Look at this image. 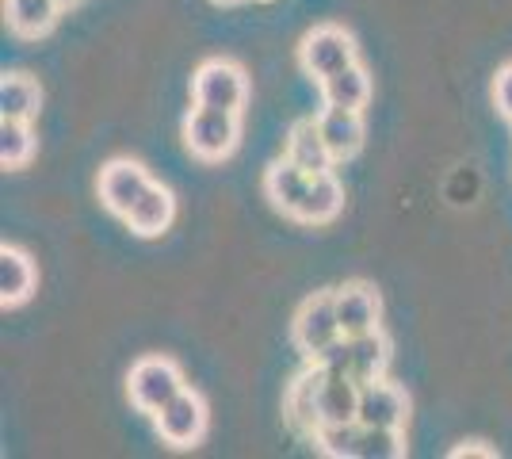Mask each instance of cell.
<instances>
[{
    "label": "cell",
    "instance_id": "obj_1",
    "mask_svg": "<svg viewBox=\"0 0 512 459\" xmlns=\"http://www.w3.org/2000/svg\"><path fill=\"white\" fill-rule=\"evenodd\" d=\"M237 134H241L237 111L199 108V104L188 111L184 142H188V150H192L199 161H222V157H230L237 146Z\"/></svg>",
    "mask_w": 512,
    "mask_h": 459
},
{
    "label": "cell",
    "instance_id": "obj_2",
    "mask_svg": "<svg viewBox=\"0 0 512 459\" xmlns=\"http://www.w3.org/2000/svg\"><path fill=\"white\" fill-rule=\"evenodd\" d=\"M130 402L142 410V414H157L161 406H169L176 394L184 391V375L180 368L165 360V356H142L127 379Z\"/></svg>",
    "mask_w": 512,
    "mask_h": 459
},
{
    "label": "cell",
    "instance_id": "obj_3",
    "mask_svg": "<svg viewBox=\"0 0 512 459\" xmlns=\"http://www.w3.org/2000/svg\"><path fill=\"white\" fill-rule=\"evenodd\" d=\"M291 333H295L299 352L302 356H310V360H318L333 341H341L344 329H341V318H337L333 291H321V295H314V299H306V303L299 306V314H295Z\"/></svg>",
    "mask_w": 512,
    "mask_h": 459
},
{
    "label": "cell",
    "instance_id": "obj_4",
    "mask_svg": "<svg viewBox=\"0 0 512 459\" xmlns=\"http://www.w3.org/2000/svg\"><path fill=\"white\" fill-rule=\"evenodd\" d=\"M249 96V81L241 66L226 62V58H214L207 66L195 69L192 81V100L199 108H218V111H241Z\"/></svg>",
    "mask_w": 512,
    "mask_h": 459
},
{
    "label": "cell",
    "instance_id": "obj_5",
    "mask_svg": "<svg viewBox=\"0 0 512 459\" xmlns=\"http://www.w3.org/2000/svg\"><path fill=\"white\" fill-rule=\"evenodd\" d=\"M299 62L314 81H325V77H333L337 69L356 62V43H352L348 31L333 27V23H329V27H314V31L302 39Z\"/></svg>",
    "mask_w": 512,
    "mask_h": 459
},
{
    "label": "cell",
    "instance_id": "obj_6",
    "mask_svg": "<svg viewBox=\"0 0 512 459\" xmlns=\"http://www.w3.org/2000/svg\"><path fill=\"white\" fill-rule=\"evenodd\" d=\"M153 421H157V433H161L165 444H172V448H192L207 433V402L184 387L169 406H161L153 414Z\"/></svg>",
    "mask_w": 512,
    "mask_h": 459
},
{
    "label": "cell",
    "instance_id": "obj_7",
    "mask_svg": "<svg viewBox=\"0 0 512 459\" xmlns=\"http://www.w3.org/2000/svg\"><path fill=\"white\" fill-rule=\"evenodd\" d=\"M150 184V173L138 161H111V165L100 169V199H104L107 211L119 215V219H127L130 207L146 196Z\"/></svg>",
    "mask_w": 512,
    "mask_h": 459
},
{
    "label": "cell",
    "instance_id": "obj_8",
    "mask_svg": "<svg viewBox=\"0 0 512 459\" xmlns=\"http://www.w3.org/2000/svg\"><path fill=\"white\" fill-rule=\"evenodd\" d=\"M409 417V398L398 383L371 379L360 387V425H379V429H402Z\"/></svg>",
    "mask_w": 512,
    "mask_h": 459
},
{
    "label": "cell",
    "instance_id": "obj_9",
    "mask_svg": "<svg viewBox=\"0 0 512 459\" xmlns=\"http://www.w3.org/2000/svg\"><path fill=\"white\" fill-rule=\"evenodd\" d=\"M333 303H337V318H341L344 337H356V333H371V329H379L383 303H379L375 287L344 284L341 291H333Z\"/></svg>",
    "mask_w": 512,
    "mask_h": 459
},
{
    "label": "cell",
    "instance_id": "obj_10",
    "mask_svg": "<svg viewBox=\"0 0 512 459\" xmlns=\"http://www.w3.org/2000/svg\"><path fill=\"white\" fill-rule=\"evenodd\" d=\"M310 180L314 176L306 173V169H299L291 157H283L276 165H268V173H264V196L272 199V207H279L283 215L295 219V211H299L302 199H306Z\"/></svg>",
    "mask_w": 512,
    "mask_h": 459
},
{
    "label": "cell",
    "instance_id": "obj_11",
    "mask_svg": "<svg viewBox=\"0 0 512 459\" xmlns=\"http://www.w3.org/2000/svg\"><path fill=\"white\" fill-rule=\"evenodd\" d=\"M318 131L337 161L352 157L363 146V119L356 108H333V104H325V111L318 115Z\"/></svg>",
    "mask_w": 512,
    "mask_h": 459
},
{
    "label": "cell",
    "instance_id": "obj_12",
    "mask_svg": "<svg viewBox=\"0 0 512 459\" xmlns=\"http://www.w3.org/2000/svg\"><path fill=\"white\" fill-rule=\"evenodd\" d=\"M172 215H176V199H172V192L169 188H161V184H150L146 196L130 207V215L123 222H127L138 238H157V234H165V230L172 226Z\"/></svg>",
    "mask_w": 512,
    "mask_h": 459
},
{
    "label": "cell",
    "instance_id": "obj_13",
    "mask_svg": "<svg viewBox=\"0 0 512 459\" xmlns=\"http://www.w3.org/2000/svg\"><path fill=\"white\" fill-rule=\"evenodd\" d=\"M35 280H39L35 261L16 245H4L0 249V303H4V310L27 303L35 291Z\"/></svg>",
    "mask_w": 512,
    "mask_h": 459
},
{
    "label": "cell",
    "instance_id": "obj_14",
    "mask_svg": "<svg viewBox=\"0 0 512 459\" xmlns=\"http://www.w3.org/2000/svg\"><path fill=\"white\" fill-rule=\"evenodd\" d=\"M287 157H291L299 169H306L310 176L333 173V161H337L333 150L325 146V138H321L318 119H302V123L291 127V138H287Z\"/></svg>",
    "mask_w": 512,
    "mask_h": 459
},
{
    "label": "cell",
    "instance_id": "obj_15",
    "mask_svg": "<svg viewBox=\"0 0 512 459\" xmlns=\"http://www.w3.org/2000/svg\"><path fill=\"white\" fill-rule=\"evenodd\" d=\"M360 387L363 383H356L352 375L321 368V421H356V414H360Z\"/></svg>",
    "mask_w": 512,
    "mask_h": 459
},
{
    "label": "cell",
    "instance_id": "obj_16",
    "mask_svg": "<svg viewBox=\"0 0 512 459\" xmlns=\"http://www.w3.org/2000/svg\"><path fill=\"white\" fill-rule=\"evenodd\" d=\"M318 394H321V364H314V368H306V372L291 383V391H287V421H291L299 433H314L321 425Z\"/></svg>",
    "mask_w": 512,
    "mask_h": 459
},
{
    "label": "cell",
    "instance_id": "obj_17",
    "mask_svg": "<svg viewBox=\"0 0 512 459\" xmlns=\"http://www.w3.org/2000/svg\"><path fill=\"white\" fill-rule=\"evenodd\" d=\"M318 85H321V100L333 104V108L360 111L363 104L371 100V77H367V69H363L360 62L337 69L333 77H325V81H318Z\"/></svg>",
    "mask_w": 512,
    "mask_h": 459
},
{
    "label": "cell",
    "instance_id": "obj_18",
    "mask_svg": "<svg viewBox=\"0 0 512 459\" xmlns=\"http://www.w3.org/2000/svg\"><path fill=\"white\" fill-rule=\"evenodd\" d=\"M341 207H344L341 180H337L333 173H318L314 180H310V188H306V199H302V207L295 211V219L321 226V222L337 219V215H341Z\"/></svg>",
    "mask_w": 512,
    "mask_h": 459
},
{
    "label": "cell",
    "instance_id": "obj_19",
    "mask_svg": "<svg viewBox=\"0 0 512 459\" xmlns=\"http://www.w3.org/2000/svg\"><path fill=\"white\" fill-rule=\"evenodd\" d=\"M58 12H62L58 0H4L8 27L20 39H39V35H46L58 23Z\"/></svg>",
    "mask_w": 512,
    "mask_h": 459
},
{
    "label": "cell",
    "instance_id": "obj_20",
    "mask_svg": "<svg viewBox=\"0 0 512 459\" xmlns=\"http://www.w3.org/2000/svg\"><path fill=\"white\" fill-rule=\"evenodd\" d=\"M43 104V88L27 73H8L0 85V119H35Z\"/></svg>",
    "mask_w": 512,
    "mask_h": 459
},
{
    "label": "cell",
    "instance_id": "obj_21",
    "mask_svg": "<svg viewBox=\"0 0 512 459\" xmlns=\"http://www.w3.org/2000/svg\"><path fill=\"white\" fill-rule=\"evenodd\" d=\"M348 341H352V379L356 383L383 379L386 364H390V341H386L383 333L371 329V333H356Z\"/></svg>",
    "mask_w": 512,
    "mask_h": 459
},
{
    "label": "cell",
    "instance_id": "obj_22",
    "mask_svg": "<svg viewBox=\"0 0 512 459\" xmlns=\"http://www.w3.org/2000/svg\"><path fill=\"white\" fill-rule=\"evenodd\" d=\"M35 157V134L27 119H0V161L4 169H23Z\"/></svg>",
    "mask_w": 512,
    "mask_h": 459
},
{
    "label": "cell",
    "instance_id": "obj_23",
    "mask_svg": "<svg viewBox=\"0 0 512 459\" xmlns=\"http://www.w3.org/2000/svg\"><path fill=\"white\" fill-rule=\"evenodd\" d=\"M360 421H321L310 433L325 456L333 459H356V444H360Z\"/></svg>",
    "mask_w": 512,
    "mask_h": 459
},
{
    "label": "cell",
    "instance_id": "obj_24",
    "mask_svg": "<svg viewBox=\"0 0 512 459\" xmlns=\"http://www.w3.org/2000/svg\"><path fill=\"white\" fill-rule=\"evenodd\" d=\"M406 456L402 444V429H379V425H363L360 444H356V459H398Z\"/></svg>",
    "mask_w": 512,
    "mask_h": 459
},
{
    "label": "cell",
    "instance_id": "obj_25",
    "mask_svg": "<svg viewBox=\"0 0 512 459\" xmlns=\"http://www.w3.org/2000/svg\"><path fill=\"white\" fill-rule=\"evenodd\" d=\"M314 364H321L325 372H341V375H352V341L341 337V341H333L329 349L321 352Z\"/></svg>",
    "mask_w": 512,
    "mask_h": 459
},
{
    "label": "cell",
    "instance_id": "obj_26",
    "mask_svg": "<svg viewBox=\"0 0 512 459\" xmlns=\"http://www.w3.org/2000/svg\"><path fill=\"white\" fill-rule=\"evenodd\" d=\"M493 96H497V111L512 119V66H505L497 73V88H493Z\"/></svg>",
    "mask_w": 512,
    "mask_h": 459
},
{
    "label": "cell",
    "instance_id": "obj_27",
    "mask_svg": "<svg viewBox=\"0 0 512 459\" xmlns=\"http://www.w3.org/2000/svg\"><path fill=\"white\" fill-rule=\"evenodd\" d=\"M451 456H455V459H463V456H493V452H490V448H455Z\"/></svg>",
    "mask_w": 512,
    "mask_h": 459
},
{
    "label": "cell",
    "instance_id": "obj_28",
    "mask_svg": "<svg viewBox=\"0 0 512 459\" xmlns=\"http://www.w3.org/2000/svg\"><path fill=\"white\" fill-rule=\"evenodd\" d=\"M58 4H62V8H69V4H77V0H58Z\"/></svg>",
    "mask_w": 512,
    "mask_h": 459
}]
</instances>
